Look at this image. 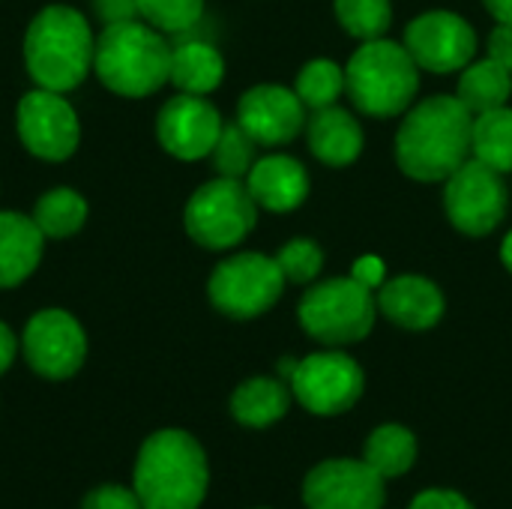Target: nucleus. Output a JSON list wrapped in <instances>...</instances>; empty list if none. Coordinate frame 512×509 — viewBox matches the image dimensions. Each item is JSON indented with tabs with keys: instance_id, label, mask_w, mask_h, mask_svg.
Wrapping results in <instances>:
<instances>
[{
	"instance_id": "ddd939ff",
	"label": "nucleus",
	"mask_w": 512,
	"mask_h": 509,
	"mask_svg": "<svg viewBox=\"0 0 512 509\" xmlns=\"http://www.w3.org/2000/svg\"><path fill=\"white\" fill-rule=\"evenodd\" d=\"M24 357L36 375L63 381L81 369L87 357V336L69 312L42 309L24 327Z\"/></svg>"
},
{
	"instance_id": "a211bd4d",
	"label": "nucleus",
	"mask_w": 512,
	"mask_h": 509,
	"mask_svg": "<svg viewBox=\"0 0 512 509\" xmlns=\"http://www.w3.org/2000/svg\"><path fill=\"white\" fill-rule=\"evenodd\" d=\"M246 189L258 207L270 213H291L309 198V174L294 156L273 153L252 165L246 174Z\"/></svg>"
},
{
	"instance_id": "7ed1b4c3",
	"label": "nucleus",
	"mask_w": 512,
	"mask_h": 509,
	"mask_svg": "<svg viewBox=\"0 0 512 509\" xmlns=\"http://www.w3.org/2000/svg\"><path fill=\"white\" fill-rule=\"evenodd\" d=\"M93 33L87 18L69 6L42 9L24 36V63L30 78L54 93L78 87L93 66Z\"/></svg>"
},
{
	"instance_id": "423d86ee",
	"label": "nucleus",
	"mask_w": 512,
	"mask_h": 509,
	"mask_svg": "<svg viewBox=\"0 0 512 509\" xmlns=\"http://www.w3.org/2000/svg\"><path fill=\"white\" fill-rule=\"evenodd\" d=\"M297 318L315 342L339 348L363 342L372 333L378 303L372 288L360 285L354 276H339L309 288L300 300Z\"/></svg>"
},
{
	"instance_id": "e433bc0d",
	"label": "nucleus",
	"mask_w": 512,
	"mask_h": 509,
	"mask_svg": "<svg viewBox=\"0 0 512 509\" xmlns=\"http://www.w3.org/2000/svg\"><path fill=\"white\" fill-rule=\"evenodd\" d=\"M15 354H18V339H15V333H12L6 324H0V375L15 363Z\"/></svg>"
},
{
	"instance_id": "c9c22d12",
	"label": "nucleus",
	"mask_w": 512,
	"mask_h": 509,
	"mask_svg": "<svg viewBox=\"0 0 512 509\" xmlns=\"http://www.w3.org/2000/svg\"><path fill=\"white\" fill-rule=\"evenodd\" d=\"M360 285H366V288H372V291H378L381 285H384V261L381 258H372V255H366V258H360L357 264H354V273H351Z\"/></svg>"
},
{
	"instance_id": "4be33fe9",
	"label": "nucleus",
	"mask_w": 512,
	"mask_h": 509,
	"mask_svg": "<svg viewBox=\"0 0 512 509\" xmlns=\"http://www.w3.org/2000/svg\"><path fill=\"white\" fill-rule=\"evenodd\" d=\"M225 60L207 42H183L171 48V84L192 96H207L222 84Z\"/></svg>"
},
{
	"instance_id": "0eeeda50",
	"label": "nucleus",
	"mask_w": 512,
	"mask_h": 509,
	"mask_svg": "<svg viewBox=\"0 0 512 509\" xmlns=\"http://www.w3.org/2000/svg\"><path fill=\"white\" fill-rule=\"evenodd\" d=\"M258 204L243 180L216 177L204 183L186 204V231L204 249H231L249 237Z\"/></svg>"
},
{
	"instance_id": "f257e3e1",
	"label": "nucleus",
	"mask_w": 512,
	"mask_h": 509,
	"mask_svg": "<svg viewBox=\"0 0 512 509\" xmlns=\"http://www.w3.org/2000/svg\"><path fill=\"white\" fill-rule=\"evenodd\" d=\"M474 114L459 96H432L411 108L396 132V162L420 183H441L471 159Z\"/></svg>"
},
{
	"instance_id": "9d476101",
	"label": "nucleus",
	"mask_w": 512,
	"mask_h": 509,
	"mask_svg": "<svg viewBox=\"0 0 512 509\" xmlns=\"http://www.w3.org/2000/svg\"><path fill=\"white\" fill-rule=\"evenodd\" d=\"M366 390L360 363L342 351H321L297 360L291 375L294 399L315 417H339L351 411Z\"/></svg>"
},
{
	"instance_id": "cd10ccee",
	"label": "nucleus",
	"mask_w": 512,
	"mask_h": 509,
	"mask_svg": "<svg viewBox=\"0 0 512 509\" xmlns=\"http://www.w3.org/2000/svg\"><path fill=\"white\" fill-rule=\"evenodd\" d=\"M336 18L354 39H381L393 24L390 0H336Z\"/></svg>"
},
{
	"instance_id": "a878e982",
	"label": "nucleus",
	"mask_w": 512,
	"mask_h": 509,
	"mask_svg": "<svg viewBox=\"0 0 512 509\" xmlns=\"http://www.w3.org/2000/svg\"><path fill=\"white\" fill-rule=\"evenodd\" d=\"M87 219V204L72 189H51L39 198L33 210V222L45 237H69L75 234Z\"/></svg>"
},
{
	"instance_id": "1a4fd4ad",
	"label": "nucleus",
	"mask_w": 512,
	"mask_h": 509,
	"mask_svg": "<svg viewBox=\"0 0 512 509\" xmlns=\"http://www.w3.org/2000/svg\"><path fill=\"white\" fill-rule=\"evenodd\" d=\"M510 207L504 174L483 165L480 159H468L459 165L444 186V210L450 222L468 237L492 234Z\"/></svg>"
},
{
	"instance_id": "f8f14e48",
	"label": "nucleus",
	"mask_w": 512,
	"mask_h": 509,
	"mask_svg": "<svg viewBox=\"0 0 512 509\" xmlns=\"http://www.w3.org/2000/svg\"><path fill=\"white\" fill-rule=\"evenodd\" d=\"M405 48L426 72H462L477 54V33L462 15L432 9L408 24Z\"/></svg>"
},
{
	"instance_id": "f704fd0d",
	"label": "nucleus",
	"mask_w": 512,
	"mask_h": 509,
	"mask_svg": "<svg viewBox=\"0 0 512 509\" xmlns=\"http://www.w3.org/2000/svg\"><path fill=\"white\" fill-rule=\"evenodd\" d=\"M489 57L512 72V24H498L489 33Z\"/></svg>"
},
{
	"instance_id": "2eb2a0df",
	"label": "nucleus",
	"mask_w": 512,
	"mask_h": 509,
	"mask_svg": "<svg viewBox=\"0 0 512 509\" xmlns=\"http://www.w3.org/2000/svg\"><path fill=\"white\" fill-rule=\"evenodd\" d=\"M222 126L225 123L219 111L207 99L180 93L162 105L159 120H156V135H159V144L171 156L192 162V159H204L213 153L222 135Z\"/></svg>"
},
{
	"instance_id": "72a5a7b5",
	"label": "nucleus",
	"mask_w": 512,
	"mask_h": 509,
	"mask_svg": "<svg viewBox=\"0 0 512 509\" xmlns=\"http://www.w3.org/2000/svg\"><path fill=\"white\" fill-rule=\"evenodd\" d=\"M96 12L102 15L105 24L135 21L138 18V3L135 0H96Z\"/></svg>"
},
{
	"instance_id": "bb28decb",
	"label": "nucleus",
	"mask_w": 512,
	"mask_h": 509,
	"mask_svg": "<svg viewBox=\"0 0 512 509\" xmlns=\"http://www.w3.org/2000/svg\"><path fill=\"white\" fill-rule=\"evenodd\" d=\"M297 96L306 108L318 111V108H330L339 102V96L345 93V69L333 60H309L300 75H297Z\"/></svg>"
},
{
	"instance_id": "dca6fc26",
	"label": "nucleus",
	"mask_w": 512,
	"mask_h": 509,
	"mask_svg": "<svg viewBox=\"0 0 512 509\" xmlns=\"http://www.w3.org/2000/svg\"><path fill=\"white\" fill-rule=\"evenodd\" d=\"M237 123L255 138L261 147H279L300 135L306 126V105L297 90L282 84H258L243 93L237 105Z\"/></svg>"
},
{
	"instance_id": "b1692460",
	"label": "nucleus",
	"mask_w": 512,
	"mask_h": 509,
	"mask_svg": "<svg viewBox=\"0 0 512 509\" xmlns=\"http://www.w3.org/2000/svg\"><path fill=\"white\" fill-rule=\"evenodd\" d=\"M512 93V72L507 66H501L498 60L486 57L480 63H471L462 69L456 96L459 102L471 111V114H483L492 108L507 105Z\"/></svg>"
},
{
	"instance_id": "f3484780",
	"label": "nucleus",
	"mask_w": 512,
	"mask_h": 509,
	"mask_svg": "<svg viewBox=\"0 0 512 509\" xmlns=\"http://www.w3.org/2000/svg\"><path fill=\"white\" fill-rule=\"evenodd\" d=\"M378 312L402 330H432L447 309L444 291L426 276H396L378 288Z\"/></svg>"
},
{
	"instance_id": "5701e85b",
	"label": "nucleus",
	"mask_w": 512,
	"mask_h": 509,
	"mask_svg": "<svg viewBox=\"0 0 512 509\" xmlns=\"http://www.w3.org/2000/svg\"><path fill=\"white\" fill-rule=\"evenodd\" d=\"M417 435L408 426L384 423L363 444V462H369L384 480L405 477L417 462Z\"/></svg>"
},
{
	"instance_id": "412c9836",
	"label": "nucleus",
	"mask_w": 512,
	"mask_h": 509,
	"mask_svg": "<svg viewBox=\"0 0 512 509\" xmlns=\"http://www.w3.org/2000/svg\"><path fill=\"white\" fill-rule=\"evenodd\" d=\"M291 387H285L279 378H249L243 381L231 396V414L246 429H267L279 423L291 408Z\"/></svg>"
},
{
	"instance_id": "f03ea898",
	"label": "nucleus",
	"mask_w": 512,
	"mask_h": 509,
	"mask_svg": "<svg viewBox=\"0 0 512 509\" xmlns=\"http://www.w3.org/2000/svg\"><path fill=\"white\" fill-rule=\"evenodd\" d=\"M207 486V453L189 432L159 429L141 444L132 489L144 509H198L207 498Z\"/></svg>"
},
{
	"instance_id": "4468645a",
	"label": "nucleus",
	"mask_w": 512,
	"mask_h": 509,
	"mask_svg": "<svg viewBox=\"0 0 512 509\" xmlns=\"http://www.w3.org/2000/svg\"><path fill=\"white\" fill-rule=\"evenodd\" d=\"M18 135L24 147L48 162H63L78 147V117L54 90H33L18 102Z\"/></svg>"
},
{
	"instance_id": "9b49d317",
	"label": "nucleus",
	"mask_w": 512,
	"mask_h": 509,
	"mask_svg": "<svg viewBox=\"0 0 512 509\" xmlns=\"http://www.w3.org/2000/svg\"><path fill=\"white\" fill-rule=\"evenodd\" d=\"M387 480L363 459L318 462L303 480L306 509H384Z\"/></svg>"
},
{
	"instance_id": "58836bf2",
	"label": "nucleus",
	"mask_w": 512,
	"mask_h": 509,
	"mask_svg": "<svg viewBox=\"0 0 512 509\" xmlns=\"http://www.w3.org/2000/svg\"><path fill=\"white\" fill-rule=\"evenodd\" d=\"M501 261H504V267L512 273V231L507 234V240H504V246H501Z\"/></svg>"
},
{
	"instance_id": "2f4dec72",
	"label": "nucleus",
	"mask_w": 512,
	"mask_h": 509,
	"mask_svg": "<svg viewBox=\"0 0 512 509\" xmlns=\"http://www.w3.org/2000/svg\"><path fill=\"white\" fill-rule=\"evenodd\" d=\"M81 509H144L141 498L135 489H126V486H99L93 489Z\"/></svg>"
},
{
	"instance_id": "20e7f679",
	"label": "nucleus",
	"mask_w": 512,
	"mask_h": 509,
	"mask_svg": "<svg viewBox=\"0 0 512 509\" xmlns=\"http://www.w3.org/2000/svg\"><path fill=\"white\" fill-rule=\"evenodd\" d=\"M93 69L120 96H150L171 81V48L156 27L141 21L108 24L96 39Z\"/></svg>"
},
{
	"instance_id": "39448f33",
	"label": "nucleus",
	"mask_w": 512,
	"mask_h": 509,
	"mask_svg": "<svg viewBox=\"0 0 512 509\" xmlns=\"http://www.w3.org/2000/svg\"><path fill=\"white\" fill-rule=\"evenodd\" d=\"M405 45L390 39L363 42L345 69V90L351 102L369 117H396L411 108L420 75Z\"/></svg>"
},
{
	"instance_id": "c85d7f7f",
	"label": "nucleus",
	"mask_w": 512,
	"mask_h": 509,
	"mask_svg": "<svg viewBox=\"0 0 512 509\" xmlns=\"http://www.w3.org/2000/svg\"><path fill=\"white\" fill-rule=\"evenodd\" d=\"M255 138L240 126V123H225L222 126V135L210 153L213 159V168L219 171V177H234V180H243L252 165L258 162L255 159Z\"/></svg>"
},
{
	"instance_id": "393cba45",
	"label": "nucleus",
	"mask_w": 512,
	"mask_h": 509,
	"mask_svg": "<svg viewBox=\"0 0 512 509\" xmlns=\"http://www.w3.org/2000/svg\"><path fill=\"white\" fill-rule=\"evenodd\" d=\"M471 156L501 174H512V108L501 105L474 114Z\"/></svg>"
},
{
	"instance_id": "4c0bfd02",
	"label": "nucleus",
	"mask_w": 512,
	"mask_h": 509,
	"mask_svg": "<svg viewBox=\"0 0 512 509\" xmlns=\"http://www.w3.org/2000/svg\"><path fill=\"white\" fill-rule=\"evenodd\" d=\"M498 24H512V0H483Z\"/></svg>"
},
{
	"instance_id": "6ab92c4d",
	"label": "nucleus",
	"mask_w": 512,
	"mask_h": 509,
	"mask_svg": "<svg viewBox=\"0 0 512 509\" xmlns=\"http://www.w3.org/2000/svg\"><path fill=\"white\" fill-rule=\"evenodd\" d=\"M306 135L312 156L330 168H345L357 162V156L363 153V126L351 111L339 105L318 108L306 120Z\"/></svg>"
},
{
	"instance_id": "aec40b11",
	"label": "nucleus",
	"mask_w": 512,
	"mask_h": 509,
	"mask_svg": "<svg viewBox=\"0 0 512 509\" xmlns=\"http://www.w3.org/2000/svg\"><path fill=\"white\" fill-rule=\"evenodd\" d=\"M45 234L21 213H0V288L21 285L42 258Z\"/></svg>"
},
{
	"instance_id": "c756f323",
	"label": "nucleus",
	"mask_w": 512,
	"mask_h": 509,
	"mask_svg": "<svg viewBox=\"0 0 512 509\" xmlns=\"http://www.w3.org/2000/svg\"><path fill=\"white\" fill-rule=\"evenodd\" d=\"M138 15L162 33H186L201 21L204 0H135Z\"/></svg>"
},
{
	"instance_id": "7c9ffc66",
	"label": "nucleus",
	"mask_w": 512,
	"mask_h": 509,
	"mask_svg": "<svg viewBox=\"0 0 512 509\" xmlns=\"http://www.w3.org/2000/svg\"><path fill=\"white\" fill-rule=\"evenodd\" d=\"M276 264L282 267L285 279L288 282H297V285H309L321 276L324 270V252L315 240H306V237H297V240H288L279 255H276Z\"/></svg>"
},
{
	"instance_id": "6e6552de",
	"label": "nucleus",
	"mask_w": 512,
	"mask_h": 509,
	"mask_svg": "<svg viewBox=\"0 0 512 509\" xmlns=\"http://www.w3.org/2000/svg\"><path fill=\"white\" fill-rule=\"evenodd\" d=\"M285 282L288 279L276 258H267L261 252H240L213 270L207 291L210 303L222 315L246 321L270 312L279 303Z\"/></svg>"
},
{
	"instance_id": "473e14b6",
	"label": "nucleus",
	"mask_w": 512,
	"mask_h": 509,
	"mask_svg": "<svg viewBox=\"0 0 512 509\" xmlns=\"http://www.w3.org/2000/svg\"><path fill=\"white\" fill-rule=\"evenodd\" d=\"M408 509H474V504L453 489H426L411 501Z\"/></svg>"
}]
</instances>
